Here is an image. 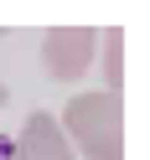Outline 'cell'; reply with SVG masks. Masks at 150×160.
Masks as SVG:
<instances>
[{
    "label": "cell",
    "instance_id": "6da1fadb",
    "mask_svg": "<svg viewBox=\"0 0 150 160\" xmlns=\"http://www.w3.org/2000/svg\"><path fill=\"white\" fill-rule=\"evenodd\" d=\"M57 129L78 160H124V98L104 93V88L73 93Z\"/></svg>",
    "mask_w": 150,
    "mask_h": 160
},
{
    "label": "cell",
    "instance_id": "7a4b0ae2",
    "mask_svg": "<svg viewBox=\"0 0 150 160\" xmlns=\"http://www.w3.org/2000/svg\"><path fill=\"white\" fill-rule=\"evenodd\" d=\"M93 57H98V31L93 26H57L42 42V67L57 83H78L93 67Z\"/></svg>",
    "mask_w": 150,
    "mask_h": 160
},
{
    "label": "cell",
    "instance_id": "3957f363",
    "mask_svg": "<svg viewBox=\"0 0 150 160\" xmlns=\"http://www.w3.org/2000/svg\"><path fill=\"white\" fill-rule=\"evenodd\" d=\"M11 160H78V155L67 150V139H62V129H57L52 114H31L21 124V139H16Z\"/></svg>",
    "mask_w": 150,
    "mask_h": 160
},
{
    "label": "cell",
    "instance_id": "277c9868",
    "mask_svg": "<svg viewBox=\"0 0 150 160\" xmlns=\"http://www.w3.org/2000/svg\"><path fill=\"white\" fill-rule=\"evenodd\" d=\"M98 62H104V93L119 98V88H124V31L119 26L98 31Z\"/></svg>",
    "mask_w": 150,
    "mask_h": 160
},
{
    "label": "cell",
    "instance_id": "5b68a950",
    "mask_svg": "<svg viewBox=\"0 0 150 160\" xmlns=\"http://www.w3.org/2000/svg\"><path fill=\"white\" fill-rule=\"evenodd\" d=\"M0 108H5V83H0Z\"/></svg>",
    "mask_w": 150,
    "mask_h": 160
}]
</instances>
